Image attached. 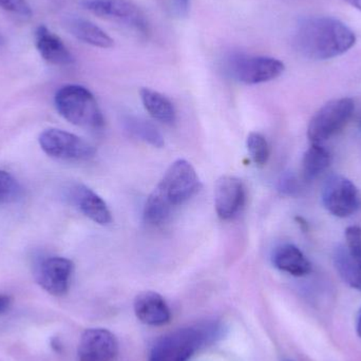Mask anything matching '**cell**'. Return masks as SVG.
Masks as SVG:
<instances>
[{"instance_id":"obj_8","label":"cell","mask_w":361,"mask_h":361,"mask_svg":"<svg viewBox=\"0 0 361 361\" xmlns=\"http://www.w3.org/2000/svg\"><path fill=\"white\" fill-rule=\"evenodd\" d=\"M39 145L44 154L61 161H88L97 150L82 137L61 129H47L39 135Z\"/></svg>"},{"instance_id":"obj_9","label":"cell","mask_w":361,"mask_h":361,"mask_svg":"<svg viewBox=\"0 0 361 361\" xmlns=\"http://www.w3.org/2000/svg\"><path fill=\"white\" fill-rule=\"evenodd\" d=\"M322 202L330 214L348 218L361 208V195L352 180L341 175H332L322 187Z\"/></svg>"},{"instance_id":"obj_12","label":"cell","mask_w":361,"mask_h":361,"mask_svg":"<svg viewBox=\"0 0 361 361\" xmlns=\"http://www.w3.org/2000/svg\"><path fill=\"white\" fill-rule=\"evenodd\" d=\"M118 354V341L106 329H88L78 343V361H114Z\"/></svg>"},{"instance_id":"obj_2","label":"cell","mask_w":361,"mask_h":361,"mask_svg":"<svg viewBox=\"0 0 361 361\" xmlns=\"http://www.w3.org/2000/svg\"><path fill=\"white\" fill-rule=\"evenodd\" d=\"M55 107L71 124L99 130L105 124L101 108L90 90L80 85L61 87L55 94Z\"/></svg>"},{"instance_id":"obj_18","label":"cell","mask_w":361,"mask_h":361,"mask_svg":"<svg viewBox=\"0 0 361 361\" xmlns=\"http://www.w3.org/2000/svg\"><path fill=\"white\" fill-rule=\"evenodd\" d=\"M140 95L144 107L154 120L169 126L175 124L177 111L171 99L162 93L149 88H142Z\"/></svg>"},{"instance_id":"obj_3","label":"cell","mask_w":361,"mask_h":361,"mask_svg":"<svg viewBox=\"0 0 361 361\" xmlns=\"http://www.w3.org/2000/svg\"><path fill=\"white\" fill-rule=\"evenodd\" d=\"M212 326L178 329L159 339L148 361H187L214 336Z\"/></svg>"},{"instance_id":"obj_21","label":"cell","mask_w":361,"mask_h":361,"mask_svg":"<svg viewBox=\"0 0 361 361\" xmlns=\"http://www.w3.org/2000/svg\"><path fill=\"white\" fill-rule=\"evenodd\" d=\"M123 123L125 130L135 139L156 148L164 147V137L152 123L137 116H127Z\"/></svg>"},{"instance_id":"obj_15","label":"cell","mask_w":361,"mask_h":361,"mask_svg":"<svg viewBox=\"0 0 361 361\" xmlns=\"http://www.w3.org/2000/svg\"><path fill=\"white\" fill-rule=\"evenodd\" d=\"M35 44L40 56L51 65L69 66L74 63L73 55L61 38L46 25H39L36 29Z\"/></svg>"},{"instance_id":"obj_31","label":"cell","mask_w":361,"mask_h":361,"mask_svg":"<svg viewBox=\"0 0 361 361\" xmlns=\"http://www.w3.org/2000/svg\"><path fill=\"white\" fill-rule=\"evenodd\" d=\"M347 1L350 6H353V8H357L358 11L361 12V0H345Z\"/></svg>"},{"instance_id":"obj_32","label":"cell","mask_w":361,"mask_h":361,"mask_svg":"<svg viewBox=\"0 0 361 361\" xmlns=\"http://www.w3.org/2000/svg\"><path fill=\"white\" fill-rule=\"evenodd\" d=\"M356 332H357L358 336L361 338V309L357 316V322H356Z\"/></svg>"},{"instance_id":"obj_11","label":"cell","mask_w":361,"mask_h":361,"mask_svg":"<svg viewBox=\"0 0 361 361\" xmlns=\"http://www.w3.org/2000/svg\"><path fill=\"white\" fill-rule=\"evenodd\" d=\"M246 201L243 182L233 176H223L214 186V208L223 221L233 220L241 212Z\"/></svg>"},{"instance_id":"obj_16","label":"cell","mask_w":361,"mask_h":361,"mask_svg":"<svg viewBox=\"0 0 361 361\" xmlns=\"http://www.w3.org/2000/svg\"><path fill=\"white\" fill-rule=\"evenodd\" d=\"M271 261L276 269L295 277L309 275L313 269L312 263L301 252L300 248L293 244L278 246L274 252Z\"/></svg>"},{"instance_id":"obj_23","label":"cell","mask_w":361,"mask_h":361,"mask_svg":"<svg viewBox=\"0 0 361 361\" xmlns=\"http://www.w3.org/2000/svg\"><path fill=\"white\" fill-rule=\"evenodd\" d=\"M248 154L259 166H264L269 159L271 150L267 139L258 133H250L246 139Z\"/></svg>"},{"instance_id":"obj_17","label":"cell","mask_w":361,"mask_h":361,"mask_svg":"<svg viewBox=\"0 0 361 361\" xmlns=\"http://www.w3.org/2000/svg\"><path fill=\"white\" fill-rule=\"evenodd\" d=\"M65 25L68 31L80 42L101 49L112 48L114 39L99 25L82 17H67Z\"/></svg>"},{"instance_id":"obj_5","label":"cell","mask_w":361,"mask_h":361,"mask_svg":"<svg viewBox=\"0 0 361 361\" xmlns=\"http://www.w3.org/2000/svg\"><path fill=\"white\" fill-rule=\"evenodd\" d=\"M82 8L97 15L147 35L149 23L141 8L133 0H82Z\"/></svg>"},{"instance_id":"obj_34","label":"cell","mask_w":361,"mask_h":361,"mask_svg":"<svg viewBox=\"0 0 361 361\" xmlns=\"http://www.w3.org/2000/svg\"><path fill=\"white\" fill-rule=\"evenodd\" d=\"M286 361H292V360H286Z\"/></svg>"},{"instance_id":"obj_7","label":"cell","mask_w":361,"mask_h":361,"mask_svg":"<svg viewBox=\"0 0 361 361\" xmlns=\"http://www.w3.org/2000/svg\"><path fill=\"white\" fill-rule=\"evenodd\" d=\"M200 188L197 171L188 161H176L169 166L156 189L173 208L186 203Z\"/></svg>"},{"instance_id":"obj_30","label":"cell","mask_w":361,"mask_h":361,"mask_svg":"<svg viewBox=\"0 0 361 361\" xmlns=\"http://www.w3.org/2000/svg\"><path fill=\"white\" fill-rule=\"evenodd\" d=\"M295 220H296L297 223L300 225L301 229H302L303 231L307 233V231H309V223H307L302 216H296Z\"/></svg>"},{"instance_id":"obj_1","label":"cell","mask_w":361,"mask_h":361,"mask_svg":"<svg viewBox=\"0 0 361 361\" xmlns=\"http://www.w3.org/2000/svg\"><path fill=\"white\" fill-rule=\"evenodd\" d=\"M356 35L347 25L333 17H310L297 25L294 46L302 56L326 61L353 48Z\"/></svg>"},{"instance_id":"obj_26","label":"cell","mask_w":361,"mask_h":361,"mask_svg":"<svg viewBox=\"0 0 361 361\" xmlns=\"http://www.w3.org/2000/svg\"><path fill=\"white\" fill-rule=\"evenodd\" d=\"M345 247L350 252H361V228L360 226H349L345 229Z\"/></svg>"},{"instance_id":"obj_13","label":"cell","mask_w":361,"mask_h":361,"mask_svg":"<svg viewBox=\"0 0 361 361\" xmlns=\"http://www.w3.org/2000/svg\"><path fill=\"white\" fill-rule=\"evenodd\" d=\"M69 199L82 214L99 225L111 223L112 216L106 202L86 185L75 184L69 189Z\"/></svg>"},{"instance_id":"obj_27","label":"cell","mask_w":361,"mask_h":361,"mask_svg":"<svg viewBox=\"0 0 361 361\" xmlns=\"http://www.w3.org/2000/svg\"><path fill=\"white\" fill-rule=\"evenodd\" d=\"M279 191L286 195H296L299 191V184L293 176L286 175L279 180Z\"/></svg>"},{"instance_id":"obj_14","label":"cell","mask_w":361,"mask_h":361,"mask_svg":"<svg viewBox=\"0 0 361 361\" xmlns=\"http://www.w3.org/2000/svg\"><path fill=\"white\" fill-rule=\"evenodd\" d=\"M133 309L137 319L146 326H162L171 322L169 305L160 294L152 290L140 293L135 297Z\"/></svg>"},{"instance_id":"obj_10","label":"cell","mask_w":361,"mask_h":361,"mask_svg":"<svg viewBox=\"0 0 361 361\" xmlns=\"http://www.w3.org/2000/svg\"><path fill=\"white\" fill-rule=\"evenodd\" d=\"M73 262L63 257L42 259L35 269L38 286L53 296H63L69 290L73 274Z\"/></svg>"},{"instance_id":"obj_33","label":"cell","mask_w":361,"mask_h":361,"mask_svg":"<svg viewBox=\"0 0 361 361\" xmlns=\"http://www.w3.org/2000/svg\"><path fill=\"white\" fill-rule=\"evenodd\" d=\"M2 44H4V38H2V36L0 35V46H1Z\"/></svg>"},{"instance_id":"obj_24","label":"cell","mask_w":361,"mask_h":361,"mask_svg":"<svg viewBox=\"0 0 361 361\" xmlns=\"http://www.w3.org/2000/svg\"><path fill=\"white\" fill-rule=\"evenodd\" d=\"M21 195L23 188L17 180L6 171H0V205L14 203Z\"/></svg>"},{"instance_id":"obj_6","label":"cell","mask_w":361,"mask_h":361,"mask_svg":"<svg viewBox=\"0 0 361 361\" xmlns=\"http://www.w3.org/2000/svg\"><path fill=\"white\" fill-rule=\"evenodd\" d=\"M227 69L235 80L245 85H258L279 78L286 66L269 56L235 54L228 59Z\"/></svg>"},{"instance_id":"obj_22","label":"cell","mask_w":361,"mask_h":361,"mask_svg":"<svg viewBox=\"0 0 361 361\" xmlns=\"http://www.w3.org/2000/svg\"><path fill=\"white\" fill-rule=\"evenodd\" d=\"M175 208L154 188L147 197L144 207L143 218L152 226H159L166 222Z\"/></svg>"},{"instance_id":"obj_29","label":"cell","mask_w":361,"mask_h":361,"mask_svg":"<svg viewBox=\"0 0 361 361\" xmlns=\"http://www.w3.org/2000/svg\"><path fill=\"white\" fill-rule=\"evenodd\" d=\"M12 305V299L8 295L0 294V315L6 313Z\"/></svg>"},{"instance_id":"obj_25","label":"cell","mask_w":361,"mask_h":361,"mask_svg":"<svg viewBox=\"0 0 361 361\" xmlns=\"http://www.w3.org/2000/svg\"><path fill=\"white\" fill-rule=\"evenodd\" d=\"M0 8L23 18L32 16V10L27 0H0Z\"/></svg>"},{"instance_id":"obj_28","label":"cell","mask_w":361,"mask_h":361,"mask_svg":"<svg viewBox=\"0 0 361 361\" xmlns=\"http://www.w3.org/2000/svg\"><path fill=\"white\" fill-rule=\"evenodd\" d=\"M190 8V0H173V11L177 16L186 17Z\"/></svg>"},{"instance_id":"obj_20","label":"cell","mask_w":361,"mask_h":361,"mask_svg":"<svg viewBox=\"0 0 361 361\" xmlns=\"http://www.w3.org/2000/svg\"><path fill=\"white\" fill-rule=\"evenodd\" d=\"M332 157L329 150L319 144H312L302 160V178L305 182H312L319 177L329 166Z\"/></svg>"},{"instance_id":"obj_19","label":"cell","mask_w":361,"mask_h":361,"mask_svg":"<svg viewBox=\"0 0 361 361\" xmlns=\"http://www.w3.org/2000/svg\"><path fill=\"white\" fill-rule=\"evenodd\" d=\"M334 264L341 279L352 288L361 290V252H350L345 245L335 250Z\"/></svg>"},{"instance_id":"obj_4","label":"cell","mask_w":361,"mask_h":361,"mask_svg":"<svg viewBox=\"0 0 361 361\" xmlns=\"http://www.w3.org/2000/svg\"><path fill=\"white\" fill-rule=\"evenodd\" d=\"M355 110L353 99L349 97L334 99L320 108L310 121L307 137L312 144L328 141L349 122Z\"/></svg>"}]
</instances>
